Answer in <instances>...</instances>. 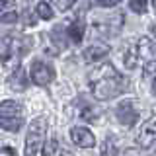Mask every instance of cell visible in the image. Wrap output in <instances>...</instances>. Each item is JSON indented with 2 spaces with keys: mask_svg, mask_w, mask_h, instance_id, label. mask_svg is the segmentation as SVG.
I'll return each mask as SVG.
<instances>
[{
  "mask_svg": "<svg viewBox=\"0 0 156 156\" xmlns=\"http://www.w3.org/2000/svg\"><path fill=\"white\" fill-rule=\"evenodd\" d=\"M88 84L96 100H113L125 90L127 80L115 70L111 62H104L88 74Z\"/></svg>",
  "mask_w": 156,
  "mask_h": 156,
  "instance_id": "6da1fadb",
  "label": "cell"
},
{
  "mask_svg": "<svg viewBox=\"0 0 156 156\" xmlns=\"http://www.w3.org/2000/svg\"><path fill=\"white\" fill-rule=\"evenodd\" d=\"M23 125V109L18 101L6 100L0 104V127L12 133H18Z\"/></svg>",
  "mask_w": 156,
  "mask_h": 156,
  "instance_id": "7a4b0ae2",
  "label": "cell"
},
{
  "mask_svg": "<svg viewBox=\"0 0 156 156\" xmlns=\"http://www.w3.org/2000/svg\"><path fill=\"white\" fill-rule=\"evenodd\" d=\"M45 135H47V121L43 117L31 121V125L27 129V136H26V148H23L26 156H35L39 152Z\"/></svg>",
  "mask_w": 156,
  "mask_h": 156,
  "instance_id": "3957f363",
  "label": "cell"
},
{
  "mask_svg": "<svg viewBox=\"0 0 156 156\" xmlns=\"http://www.w3.org/2000/svg\"><path fill=\"white\" fill-rule=\"evenodd\" d=\"M29 78L37 86H49L55 80V70H53L51 65H47L43 61H33L31 68H29Z\"/></svg>",
  "mask_w": 156,
  "mask_h": 156,
  "instance_id": "277c9868",
  "label": "cell"
},
{
  "mask_svg": "<svg viewBox=\"0 0 156 156\" xmlns=\"http://www.w3.org/2000/svg\"><path fill=\"white\" fill-rule=\"evenodd\" d=\"M154 143H156V115L148 117L136 133V144L140 148H150Z\"/></svg>",
  "mask_w": 156,
  "mask_h": 156,
  "instance_id": "5b68a950",
  "label": "cell"
},
{
  "mask_svg": "<svg viewBox=\"0 0 156 156\" xmlns=\"http://www.w3.org/2000/svg\"><path fill=\"white\" fill-rule=\"evenodd\" d=\"M115 117L123 127H133L139 119V109L135 107L133 101H121L115 109Z\"/></svg>",
  "mask_w": 156,
  "mask_h": 156,
  "instance_id": "8992f818",
  "label": "cell"
},
{
  "mask_svg": "<svg viewBox=\"0 0 156 156\" xmlns=\"http://www.w3.org/2000/svg\"><path fill=\"white\" fill-rule=\"evenodd\" d=\"M70 139H72V143L76 146H80V148H92V146L96 144L94 133H92L88 127H80V125H76V127L70 129Z\"/></svg>",
  "mask_w": 156,
  "mask_h": 156,
  "instance_id": "52a82bcc",
  "label": "cell"
},
{
  "mask_svg": "<svg viewBox=\"0 0 156 156\" xmlns=\"http://www.w3.org/2000/svg\"><path fill=\"white\" fill-rule=\"evenodd\" d=\"M107 53H109V47H107V45L94 43V45H90L88 49H84V53H82V58H84L86 62H96V61H100V58H104Z\"/></svg>",
  "mask_w": 156,
  "mask_h": 156,
  "instance_id": "ba28073f",
  "label": "cell"
},
{
  "mask_svg": "<svg viewBox=\"0 0 156 156\" xmlns=\"http://www.w3.org/2000/svg\"><path fill=\"white\" fill-rule=\"evenodd\" d=\"M27 74L23 72V68H16V70L10 74V78H8V84H10V88H12L14 92H23L27 88Z\"/></svg>",
  "mask_w": 156,
  "mask_h": 156,
  "instance_id": "9c48e42d",
  "label": "cell"
},
{
  "mask_svg": "<svg viewBox=\"0 0 156 156\" xmlns=\"http://www.w3.org/2000/svg\"><path fill=\"white\" fill-rule=\"evenodd\" d=\"M139 58H140V47L136 45V43H133V45L127 47V51L123 55V62H125V66L129 68V70H133V68L136 66Z\"/></svg>",
  "mask_w": 156,
  "mask_h": 156,
  "instance_id": "30bf717a",
  "label": "cell"
},
{
  "mask_svg": "<svg viewBox=\"0 0 156 156\" xmlns=\"http://www.w3.org/2000/svg\"><path fill=\"white\" fill-rule=\"evenodd\" d=\"M84 31H86L84 22H82V20H76V22H72L70 27H68V37H70L74 43H82V39H84Z\"/></svg>",
  "mask_w": 156,
  "mask_h": 156,
  "instance_id": "8fae6325",
  "label": "cell"
},
{
  "mask_svg": "<svg viewBox=\"0 0 156 156\" xmlns=\"http://www.w3.org/2000/svg\"><path fill=\"white\" fill-rule=\"evenodd\" d=\"M35 12H37V16L41 20H53V16H55L51 4H47V2H39L35 6Z\"/></svg>",
  "mask_w": 156,
  "mask_h": 156,
  "instance_id": "7c38bea8",
  "label": "cell"
},
{
  "mask_svg": "<svg viewBox=\"0 0 156 156\" xmlns=\"http://www.w3.org/2000/svg\"><path fill=\"white\" fill-rule=\"evenodd\" d=\"M57 154H58V140L49 139L43 146V156H57Z\"/></svg>",
  "mask_w": 156,
  "mask_h": 156,
  "instance_id": "4fadbf2b",
  "label": "cell"
},
{
  "mask_svg": "<svg viewBox=\"0 0 156 156\" xmlns=\"http://www.w3.org/2000/svg\"><path fill=\"white\" fill-rule=\"evenodd\" d=\"M129 8L133 10L135 14H146L148 2H146V0H129Z\"/></svg>",
  "mask_w": 156,
  "mask_h": 156,
  "instance_id": "5bb4252c",
  "label": "cell"
},
{
  "mask_svg": "<svg viewBox=\"0 0 156 156\" xmlns=\"http://www.w3.org/2000/svg\"><path fill=\"white\" fill-rule=\"evenodd\" d=\"M101 156H115V143H113V139H105V143H104V148H101Z\"/></svg>",
  "mask_w": 156,
  "mask_h": 156,
  "instance_id": "9a60e30c",
  "label": "cell"
},
{
  "mask_svg": "<svg viewBox=\"0 0 156 156\" xmlns=\"http://www.w3.org/2000/svg\"><path fill=\"white\" fill-rule=\"evenodd\" d=\"M144 76L146 78H156V61H146L144 65Z\"/></svg>",
  "mask_w": 156,
  "mask_h": 156,
  "instance_id": "2e32d148",
  "label": "cell"
},
{
  "mask_svg": "<svg viewBox=\"0 0 156 156\" xmlns=\"http://www.w3.org/2000/svg\"><path fill=\"white\" fill-rule=\"evenodd\" d=\"M80 117L86 121H92L96 117V111L92 109V105H82V111H80Z\"/></svg>",
  "mask_w": 156,
  "mask_h": 156,
  "instance_id": "e0dca14e",
  "label": "cell"
},
{
  "mask_svg": "<svg viewBox=\"0 0 156 156\" xmlns=\"http://www.w3.org/2000/svg\"><path fill=\"white\" fill-rule=\"evenodd\" d=\"M76 0H55V4L58 6V10H68L70 6H74Z\"/></svg>",
  "mask_w": 156,
  "mask_h": 156,
  "instance_id": "ac0fdd59",
  "label": "cell"
},
{
  "mask_svg": "<svg viewBox=\"0 0 156 156\" xmlns=\"http://www.w3.org/2000/svg\"><path fill=\"white\" fill-rule=\"evenodd\" d=\"M18 20V14L16 12H10V14H4V16H0V22L2 23H12Z\"/></svg>",
  "mask_w": 156,
  "mask_h": 156,
  "instance_id": "d6986e66",
  "label": "cell"
},
{
  "mask_svg": "<svg viewBox=\"0 0 156 156\" xmlns=\"http://www.w3.org/2000/svg\"><path fill=\"white\" fill-rule=\"evenodd\" d=\"M98 6H104V8H109V6H115V4H119L121 0H94Z\"/></svg>",
  "mask_w": 156,
  "mask_h": 156,
  "instance_id": "ffe728a7",
  "label": "cell"
},
{
  "mask_svg": "<svg viewBox=\"0 0 156 156\" xmlns=\"http://www.w3.org/2000/svg\"><path fill=\"white\" fill-rule=\"evenodd\" d=\"M12 2H14V0H0V10H2V8H8Z\"/></svg>",
  "mask_w": 156,
  "mask_h": 156,
  "instance_id": "44dd1931",
  "label": "cell"
},
{
  "mask_svg": "<svg viewBox=\"0 0 156 156\" xmlns=\"http://www.w3.org/2000/svg\"><path fill=\"white\" fill-rule=\"evenodd\" d=\"M4 152H6L8 156H16V150H14V148H10V146H4Z\"/></svg>",
  "mask_w": 156,
  "mask_h": 156,
  "instance_id": "7402d4cb",
  "label": "cell"
},
{
  "mask_svg": "<svg viewBox=\"0 0 156 156\" xmlns=\"http://www.w3.org/2000/svg\"><path fill=\"white\" fill-rule=\"evenodd\" d=\"M150 33H152V37H156V22H152V26H150Z\"/></svg>",
  "mask_w": 156,
  "mask_h": 156,
  "instance_id": "603a6c76",
  "label": "cell"
},
{
  "mask_svg": "<svg viewBox=\"0 0 156 156\" xmlns=\"http://www.w3.org/2000/svg\"><path fill=\"white\" fill-rule=\"evenodd\" d=\"M152 94L156 96V78H154V84H152Z\"/></svg>",
  "mask_w": 156,
  "mask_h": 156,
  "instance_id": "cb8c5ba5",
  "label": "cell"
},
{
  "mask_svg": "<svg viewBox=\"0 0 156 156\" xmlns=\"http://www.w3.org/2000/svg\"><path fill=\"white\" fill-rule=\"evenodd\" d=\"M152 4H154V8H156V0H152Z\"/></svg>",
  "mask_w": 156,
  "mask_h": 156,
  "instance_id": "d4e9b609",
  "label": "cell"
},
{
  "mask_svg": "<svg viewBox=\"0 0 156 156\" xmlns=\"http://www.w3.org/2000/svg\"><path fill=\"white\" fill-rule=\"evenodd\" d=\"M152 156H156V152H154V154H152Z\"/></svg>",
  "mask_w": 156,
  "mask_h": 156,
  "instance_id": "484cf974",
  "label": "cell"
}]
</instances>
